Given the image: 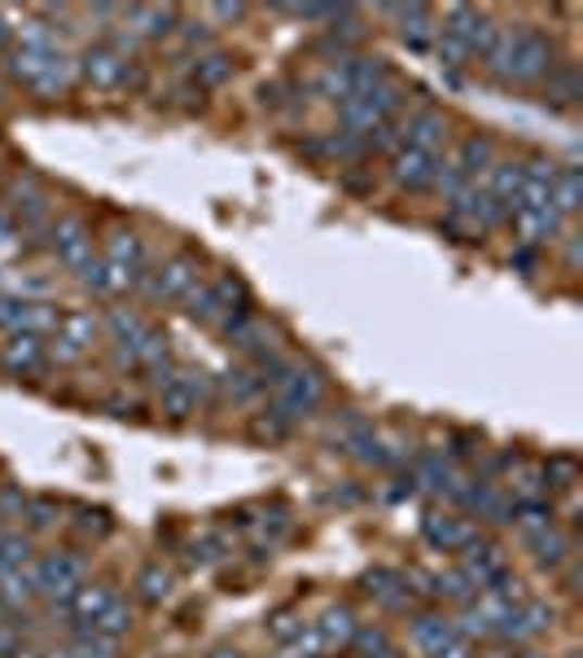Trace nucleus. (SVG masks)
Returning a JSON list of instances; mask_svg holds the SVG:
<instances>
[{
    "label": "nucleus",
    "instance_id": "1",
    "mask_svg": "<svg viewBox=\"0 0 583 658\" xmlns=\"http://www.w3.org/2000/svg\"><path fill=\"white\" fill-rule=\"evenodd\" d=\"M479 62L492 79H505V84H540L557 66L553 40L535 27H496Z\"/></svg>",
    "mask_w": 583,
    "mask_h": 658
},
{
    "label": "nucleus",
    "instance_id": "2",
    "mask_svg": "<svg viewBox=\"0 0 583 658\" xmlns=\"http://www.w3.org/2000/svg\"><path fill=\"white\" fill-rule=\"evenodd\" d=\"M105 294H128L145 281V246L132 229H114L105 238Z\"/></svg>",
    "mask_w": 583,
    "mask_h": 658
},
{
    "label": "nucleus",
    "instance_id": "3",
    "mask_svg": "<svg viewBox=\"0 0 583 658\" xmlns=\"http://www.w3.org/2000/svg\"><path fill=\"white\" fill-rule=\"evenodd\" d=\"M49 251L58 255L62 268L79 273L88 260H92V229L84 215H58L49 225Z\"/></svg>",
    "mask_w": 583,
    "mask_h": 658
},
{
    "label": "nucleus",
    "instance_id": "4",
    "mask_svg": "<svg viewBox=\"0 0 583 658\" xmlns=\"http://www.w3.org/2000/svg\"><path fill=\"white\" fill-rule=\"evenodd\" d=\"M31 575H36V589L53 597V606L62 602V610H71V597L79 593V580H84V562L75 554H45L31 567Z\"/></svg>",
    "mask_w": 583,
    "mask_h": 658
},
{
    "label": "nucleus",
    "instance_id": "5",
    "mask_svg": "<svg viewBox=\"0 0 583 658\" xmlns=\"http://www.w3.org/2000/svg\"><path fill=\"white\" fill-rule=\"evenodd\" d=\"M443 36H452L465 53L470 58H479L483 49H487V40H492V31H496V23L483 14V10H474V5H452L447 14H443V27H439Z\"/></svg>",
    "mask_w": 583,
    "mask_h": 658
},
{
    "label": "nucleus",
    "instance_id": "6",
    "mask_svg": "<svg viewBox=\"0 0 583 658\" xmlns=\"http://www.w3.org/2000/svg\"><path fill=\"white\" fill-rule=\"evenodd\" d=\"M97 343V320L92 312H66L58 316V329H53V360L62 365H75L79 356H88Z\"/></svg>",
    "mask_w": 583,
    "mask_h": 658
},
{
    "label": "nucleus",
    "instance_id": "7",
    "mask_svg": "<svg viewBox=\"0 0 583 658\" xmlns=\"http://www.w3.org/2000/svg\"><path fill=\"white\" fill-rule=\"evenodd\" d=\"M460 554H465V575H470L474 580V589H496L505 575H509V554H505V548L500 544H492V540H470V544H465L460 548Z\"/></svg>",
    "mask_w": 583,
    "mask_h": 658
},
{
    "label": "nucleus",
    "instance_id": "8",
    "mask_svg": "<svg viewBox=\"0 0 583 658\" xmlns=\"http://www.w3.org/2000/svg\"><path fill=\"white\" fill-rule=\"evenodd\" d=\"M150 299H189L198 286V260L193 255H172L159 273H145Z\"/></svg>",
    "mask_w": 583,
    "mask_h": 658
},
{
    "label": "nucleus",
    "instance_id": "9",
    "mask_svg": "<svg viewBox=\"0 0 583 658\" xmlns=\"http://www.w3.org/2000/svg\"><path fill=\"white\" fill-rule=\"evenodd\" d=\"M400 137H404V145L439 159V150L447 145L452 128H447V119L439 115V110H413L408 119H400Z\"/></svg>",
    "mask_w": 583,
    "mask_h": 658
},
{
    "label": "nucleus",
    "instance_id": "10",
    "mask_svg": "<svg viewBox=\"0 0 583 658\" xmlns=\"http://www.w3.org/2000/svg\"><path fill=\"white\" fill-rule=\"evenodd\" d=\"M434 172H439V159H434V154H421V150H413V145H400V150L391 154V180H395L400 189H408V193H426V189L434 185Z\"/></svg>",
    "mask_w": 583,
    "mask_h": 658
},
{
    "label": "nucleus",
    "instance_id": "11",
    "mask_svg": "<svg viewBox=\"0 0 583 658\" xmlns=\"http://www.w3.org/2000/svg\"><path fill=\"white\" fill-rule=\"evenodd\" d=\"M548 623H553V610H548V606H540V602H522V606H514V610L496 623V632H492V636H500L505 645H522V641H535Z\"/></svg>",
    "mask_w": 583,
    "mask_h": 658
},
{
    "label": "nucleus",
    "instance_id": "12",
    "mask_svg": "<svg viewBox=\"0 0 583 658\" xmlns=\"http://www.w3.org/2000/svg\"><path fill=\"white\" fill-rule=\"evenodd\" d=\"M84 75H88L97 88H119V84L128 79V58L101 40V45H92V49L84 53Z\"/></svg>",
    "mask_w": 583,
    "mask_h": 658
},
{
    "label": "nucleus",
    "instance_id": "13",
    "mask_svg": "<svg viewBox=\"0 0 583 658\" xmlns=\"http://www.w3.org/2000/svg\"><path fill=\"white\" fill-rule=\"evenodd\" d=\"M45 339H36V334H23V329H18V334H10V343L5 347H0V365H5L10 374H40L45 369Z\"/></svg>",
    "mask_w": 583,
    "mask_h": 658
},
{
    "label": "nucleus",
    "instance_id": "14",
    "mask_svg": "<svg viewBox=\"0 0 583 658\" xmlns=\"http://www.w3.org/2000/svg\"><path fill=\"white\" fill-rule=\"evenodd\" d=\"M479 531L470 518H456V514H430L426 518V540L434 548H443V554H456V548H465Z\"/></svg>",
    "mask_w": 583,
    "mask_h": 658
},
{
    "label": "nucleus",
    "instance_id": "15",
    "mask_svg": "<svg viewBox=\"0 0 583 658\" xmlns=\"http://www.w3.org/2000/svg\"><path fill=\"white\" fill-rule=\"evenodd\" d=\"M522 172H527V163H518V159H496L492 167H487V193L514 215V206H518V193H522Z\"/></svg>",
    "mask_w": 583,
    "mask_h": 658
},
{
    "label": "nucleus",
    "instance_id": "16",
    "mask_svg": "<svg viewBox=\"0 0 583 658\" xmlns=\"http://www.w3.org/2000/svg\"><path fill=\"white\" fill-rule=\"evenodd\" d=\"M465 180H474L479 172H487L492 163H496V145H492V137H460L456 141V150H452V159H447Z\"/></svg>",
    "mask_w": 583,
    "mask_h": 658
},
{
    "label": "nucleus",
    "instance_id": "17",
    "mask_svg": "<svg viewBox=\"0 0 583 658\" xmlns=\"http://www.w3.org/2000/svg\"><path fill=\"white\" fill-rule=\"evenodd\" d=\"M110 589L105 584H79V593L71 597V619H75V641L92 632V623L101 619V610L110 606Z\"/></svg>",
    "mask_w": 583,
    "mask_h": 658
},
{
    "label": "nucleus",
    "instance_id": "18",
    "mask_svg": "<svg viewBox=\"0 0 583 658\" xmlns=\"http://www.w3.org/2000/svg\"><path fill=\"white\" fill-rule=\"evenodd\" d=\"M303 150H307V154H316V159H329V163L346 167V163H356V159H360L369 145H365L356 132H346V128H342V132H325V137L307 141Z\"/></svg>",
    "mask_w": 583,
    "mask_h": 658
},
{
    "label": "nucleus",
    "instance_id": "19",
    "mask_svg": "<svg viewBox=\"0 0 583 658\" xmlns=\"http://www.w3.org/2000/svg\"><path fill=\"white\" fill-rule=\"evenodd\" d=\"M452 641H460L452 619H439V615H417V619H413V645H417L421 654L439 658Z\"/></svg>",
    "mask_w": 583,
    "mask_h": 658
},
{
    "label": "nucleus",
    "instance_id": "20",
    "mask_svg": "<svg viewBox=\"0 0 583 658\" xmlns=\"http://www.w3.org/2000/svg\"><path fill=\"white\" fill-rule=\"evenodd\" d=\"M553 180H557V163H548V159H535V163H527V172H522V193H518V206H531V211L548 206Z\"/></svg>",
    "mask_w": 583,
    "mask_h": 658
},
{
    "label": "nucleus",
    "instance_id": "21",
    "mask_svg": "<svg viewBox=\"0 0 583 658\" xmlns=\"http://www.w3.org/2000/svg\"><path fill=\"white\" fill-rule=\"evenodd\" d=\"M452 479H456V474H452V461H447V453H417V457H413V483H417V488L447 496Z\"/></svg>",
    "mask_w": 583,
    "mask_h": 658
},
{
    "label": "nucleus",
    "instance_id": "22",
    "mask_svg": "<svg viewBox=\"0 0 583 658\" xmlns=\"http://www.w3.org/2000/svg\"><path fill=\"white\" fill-rule=\"evenodd\" d=\"M527 548H531V554H535V562H540L544 571H557V567H566V562L574 558V544H570V535H566V531H561L557 522H553V527H548L544 535H535V540H531Z\"/></svg>",
    "mask_w": 583,
    "mask_h": 658
},
{
    "label": "nucleus",
    "instance_id": "23",
    "mask_svg": "<svg viewBox=\"0 0 583 658\" xmlns=\"http://www.w3.org/2000/svg\"><path fill=\"white\" fill-rule=\"evenodd\" d=\"M382 14L400 18V36H404L413 49H426V40H430V31H434V10H426V5H386Z\"/></svg>",
    "mask_w": 583,
    "mask_h": 658
},
{
    "label": "nucleus",
    "instance_id": "24",
    "mask_svg": "<svg viewBox=\"0 0 583 658\" xmlns=\"http://www.w3.org/2000/svg\"><path fill=\"white\" fill-rule=\"evenodd\" d=\"M316 628V636L325 641V649H338V645H352V636H356V615L346 610V606H329L325 615H320V623H312Z\"/></svg>",
    "mask_w": 583,
    "mask_h": 658
},
{
    "label": "nucleus",
    "instance_id": "25",
    "mask_svg": "<svg viewBox=\"0 0 583 658\" xmlns=\"http://www.w3.org/2000/svg\"><path fill=\"white\" fill-rule=\"evenodd\" d=\"M124 18L132 23V36H150V40H159L176 27V10H163V5H132V10H124Z\"/></svg>",
    "mask_w": 583,
    "mask_h": 658
},
{
    "label": "nucleus",
    "instance_id": "26",
    "mask_svg": "<svg viewBox=\"0 0 583 658\" xmlns=\"http://www.w3.org/2000/svg\"><path fill=\"white\" fill-rule=\"evenodd\" d=\"M583 202V180H579V167H557V180H553V193H548V206L566 219L574 215Z\"/></svg>",
    "mask_w": 583,
    "mask_h": 658
},
{
    "label": "nucleus",
    "instance_id": "27",
    "mask_svg": "<svg viewBox=\"0 0 583 658\" xmlns=\"http://www.w3.org/2000/svg\"><path fill=\"white\" fill-rule=\"evenodd\" d=\"M365 584H369L365 593H369L373 602H382L386 610H408V584H404V575H395V571H373Z\"/></svg>",
    "mask_w": 583,
    "mask_h": 658
},
{
    "label": "nucleus",
    "instance_id": "28",
    "mask_svg": "<svg viewBox=\"0 0 583 658\" xmlns=\"http://www.w3.org/2000/svg\"><path fill=\"white\" fill-rule=\"evenodd\" d=\"M228 79H232V58H228V53L211 49V53H202V58L193 62V84H198V92H202V88H224Z\"/></svg>",
    "mask_w": 583,
    "mask_h": 658
},
{
    "label": "nucleus",
    "instance_id": "29",
    "mask_svg": "<svg viewBox=\"0 0 583 658\" xmlns=\"http://www.w3.org/2000/svg\"><path fill=\"white\" fill-rule=\"evenodd\" d=\"M137 597H141V602H150V606L167 602V597H172V571H167L163 562L141 567V575H137Z\"/></svg>",
    "mask_w": 583,
    "mask_h": 658
},
{
    "label": "nucleus",
    "instance_id": "30",
    "mask_svg": "<svg viewBox=\"0 0 583 658\" xmlns=\"http://www.w3.org/2000/svg\"><path fill=\"white\" fill-rule=\"evenodd\" d=\"M544 92L557 101V105H574L579 101V71L566 62V66H553L544 75Z\"/></svg>",
    "mask_w": 583,
    "mask_h": 658
},
{
    "label": "nucleus",
    "instance_id": "31",
    "mask_svg": "<svg viewBox=\"0 0 583 658\" xmlns=\"http://www.w3.org/2000/svg\"><path fill=\"white\" fill-rule=\"evenodd\" d=\"M228 395L242 400V404L268 395V374H264V369H238V374H228Z\"/></svg>",
    "mask_w": 583,
    "mask_h": 658
},
{
    "label": "nucleus",
    "instance_id": "32",
    "mask_svg": "<svg viewBox=\"0 0 583 658\" xmlns=\"http://www.w3.org/2000/svg\"><path fill=\"white\" fill-rule=\"evenodd\" d=\"M128 619H132V615H128V602L110 597V606L101 610V619L92 623V632H97V636H105V641H119V636L128 632Z\"/></svg>",
    "mask_w": 583,
    "mask_h": 658
},
{
    "label": "nucleus",
    "instance_id": "33",
    "mask_svg": "<svg viewBox=\"0 0 583 658\" xmlns=\"http://www.w3.org/2000/svg\"><path fill=\"white\" fill-rule=\"evenodd\" d=\"M23 334H36V339H45L49 329H58V307L53 303H27L23 299Z\"/></svg>",
    "mask_w": 583,
    "mask_h": 658
},
{
    "label": "nucleus",
    "instance_id": "34",
    "mask_svg": "<svg viewBox=\"0 0 583 658\" xmlns=\"http://www.w3.org/2000/svg\"><path fill=\"white\" fill-rule=\"evenodd\" d=\"M434 597H447V602L465 606V602H474V580L465 575V571H447V575H434Z\"/></svg>",
    "mask_w": 583,
    "mask_h": 658
},
{
    "label": "nucleus",
    "instance_id": "35",
    "mask_svg": "<svg viewBox=\"0 0 583 658\" xmlns=\"http://www.w3.org/2000/svg\"><path fill=\"white\" fill-rule=\"evenodd\" d=\"M356 645H360V654L365 658H400V649L391 645V636L382 632V628H356V636H352Z\"/></svg>",
    "mask_w": 583,
    "mask_h": 658
},
{
    "label": "nucleus",
    "instance_id": "36",
    "mask_svg": "<svg viewBox=\"0 0 583 658\" xmlns=\"http://www.w3.org/2000/svg\"><path fill=\"white\" fill-rule=\"evenodd\" d=\"M251 430H255L259 439H286V434L294 430V421H286L277 408H264V413L251 421Z\"/></svg>",
    "mask_w": 583,
    "mask_h": 658
},
{
    "label": "nucleus",
    "instance_id": "37",
    "mask_svg": "<svg viewBox=\"0 0 583 658\" xmlns=\"http://www.w3.org/2000/svg\"><path fill=\"white\" fill-rule=\"evenodd\" d=\"M23 518H27L31 531H49V527L58 522V505H53V501H27V514H23Z\"/></svg>",
    "mask_w": 583,
    "mask_h": 658
},
{
    "label": "nucleus",
    "instance_id": "38",
    "mask_svg": "<svg viewBox=\"0 0 583 658\" xmlns=\"http://www.w3.org/2000/svg\"><path fill=\"white\" fill-rule=\"evenodd\" d=\"M110 654H114V641H105V636H97V632L79 636L75 649H71V658H110Z\"/></svg>",
    "mask_w": 583,
    "mask_h": 658
},
{
    "label": "nucleus",
    "instance_id": "39",
    "mask_svg": "<svg viewBox=\"0 0 583 658\" xmlns=\"http://www.w3.org/2000/svg\"><path fill=\"white\" fill-rule=\"evenodd\" d=\"M18 325H23V299L0 294V329H10V334H18Z\"/></svg>",
    "mask_w": 583,
    "mask_h": 658
},
{
    "label": "nucleus",
    "instance_id": "40",
    "mask_svg": "<svg viewBox=\"0 0 583 658\" xmlns=\"http://www.w3.org/2000/svg\"><path fill=\"white\" fill-rule=\"evenodd\" d=\"M27 514V496L18 488H0V518H23Z\"/></svg>",
    "mask_w": 583,
    "mask_h": 658
},
{
    "label": "nucleus",
    "instance_id": "41",
    "mask_svg": "<svg viewBox=\"0 0 583 658\" xmlns=\"http://www.w3.org/2000/svg\"><path fill=\"white\" fill-rule=\"evenodd\" d=\"M79 281L88 286V290H97V294H105V264H101V255H92L84 268H79Z\"/></svg>",
    "mask_w": 583,
    "mask_h": 658
},
{
    "label": "nucleus",
    "instance_id": "42",
    "mask_svg": "<svg viewBox=\"0 0 583 658\" xmlns=\"http://www.w3.org/2000/svg\"><path fill=\"white\" fill-rule=\"evenodd\" d=\"M273 632H277V641H294V636L303 632V623H299L294 615H277V623H273Z\"/></svg>",
    "mask_w": 583,
    "mask_h": 658
},
{
    "label": "nucleus",
    "instance_id": "43",
    "mask_svg": "<svg viewBox=\"0 0 583 658\" xmlns=\"http://www.w3.org/2000/svg\"><path fill=\"white\" fill-rule=\"evenodd\" d=\"M18 628L23 623H0V654H10V658L18 654Z\"/></svg>",
    "mask_w": 583,
    "mask_h": 658
},
{
    "label": "nucleus",
    "instance_id": "44",
    "mask_svg": "<svg viewBox=\"0 0 583 658\" xmlns=\"http://www.w3.org/2000/svg\"><path fill=\"white\" fill-rule=\"evenodd\" d=\"M18 233H23V225H18V219H14L10 211H0V246H10Z\"/></svg>",
    "mask_w": 583,
    "mask_h": 658
},
{
    "label": "nucleus",
    "instance_id": "45",
    "mask_svg": "<svg viewBox=\"0 0 583 658\" xmlns=\"http://www.w3.org/2000/svg\"><path fill=\"white\" fill-rule=\"evenodd\" d=\"M75 527H79V531H92V535H101V531H105V514H101V509H92V514L84 509Z\"/></svg>",
    "mask_w": 583,
    "mask_h": 658
},
{
    "label": "nucleus",
    "instance_id": "46",
    "mask_svg": "<svg viewBox=\"0 0 583 658\" xmlns=\"http://www.w3.org/2000/svg\"><path fill=\"white\" fill-rule=\"evenodd\" d=\"M211 14L224 18V23H238V18H246L251 10H246V5H211Z\"/></svg>",
    "mask_w": 583,
    "mask_h": 658
},
{
    "label": "nucleus",
    "instance_id": "47",
    "mask_svg": "<svg viewBox=\"0 0 583 658\" xmlns=\"http://www.w3.org/2000/svg\"><path fill=\"white\" fill-rule=\"evenodd\" d=\"M14 658H45V654H40V649H27V645H18V654H14Z\"/></svg>",
    "mask_w": 583,
    "mask_h": 658
},
{
    "label": "nucleus",
    "instance_id": "48",
    "mask_svg": "<svg viewBox=\"0 0 583 658\" xmlns=\"http://www.w3.org/2000/svg\"><path fill=\"white\" fill-rule=\"evenodd\" d=\"M10 40V27H5V14H0V45H5Z\"/></svg>",
    "mask_w": 583,
    "mask_h": 658
},
{
    "label": "nucleus",
    "instance_id": "49",
    "mask_svg": "<svg viewBox=\"0 0 583 658\" xmlns=\"http://www.w3.org/2000/svg\"><path fill=\"white\" fill-rule=\"evenodd\" d=\"M215 658H242L238 649H215Z\"/></svg>",
    "mask_w": 583,
    "mask_h": 658
},
{
    "label": "nucleus",
    "instance_id": "50",
    "mask_svg": "<svg viewBox=\"0 0 583 658\" xmlns=\"http://www.w3.org/2000/svg\"><path fill=\"white\" fill-rule=\"evenodd\" d=\"M509 658H544V654H509Z\"/></svg>",
    "mask_w": 583,
    "mask_h": 658
},
{
    "label": "nucleus",
    "instance_id": "51",
    "mask_svg": "<svg viewBox=\"0 0 583 658\" xmlns=\"http://www.w3.org/2000/svg\"><path fill=\"white\" fill-rule=\"evenodd\" d=\"M5 615H10V610H5V602H0V623H5Z\"/></svg>",
    "mask_w": 583,
    "mask_h": 658
}]
</instances>
